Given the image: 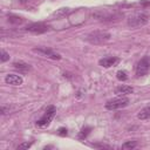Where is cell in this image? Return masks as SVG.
I'll return each mask as SVG.
<instances>
[{
	"mask_svg": "<svg viewBox=\"0 0 150 150\" xmlns=\"http://www.w3.org/2000/svg\"><path fill=\"white\" fill-rule=\"evenodd\" d=\"M150 69V56H143L136 64V74L138 76L145 75Z\"/></svg>",
	"mask_w": 150,
	"mask_h": 150,
	"instance_id": "5",
	"label": "cell"
},
{
	"mask_svg": "<svg viewBox=\"0 0 150 150\" xmlns=\"http://www.w3.org/2000/svg\"><path fill=\"white\" fill-rule=\"evenodd\" d=\"M128 104H129V98L128 97H125V96H118L116 98H112V100L107 101L105 108L108 110H116V109L124 108Z\"/></svg>",
	"mask_w": 150,
	"mask_h": 150,
	"instance_id": "3",
	"label": "cell"
},
{
	"mask_svg": "<svg viewBox=\"0 0 150 150\" xmlns=\"http://www.w3.org/2000/svg\"><path fill=\"white\" fill-rule=\"evenodd\" d=\"M7 60H9V54L8 53H6L4 49L1 50V56H0V61L1 62H6Z\"/></svg>",
	"mask_w": 150,
	"mask_h": 150,
	"instance_id": "17",
	"label": "cell"
},
{
	"mask_svg": "<svg viewBox=\"0 0 150 150\" xmlns=\"http://www.w3.org/2000/svg\"><path fill=\"white\" fill-rule=\"evenodd\" d=\"M25 30L27 32H30V33H38V34H41V33H45L48 30V26L43 22H33L28 26L25 27Z\"/></svg>",
	"mask_w": 150,
	"mask_h": 150,
	"instance_id": "7",
	"label": "cell"
},
{
	"mask_svg": "<svg viewBox=\"0 0 150 150\" xmlns=\"http://www.w3.org/2000/svg\"><path fill=\"white\" fill-rule=\"evenodd\" d=\"M117 62H118V59H117V57H114V56H107V57L101 59V60L98 61V64H100L101 67L109 68V67L115 66Z\"/></svg>",
	"mask_w": 150,
	"mask_h": 150,
	"instance_id": "9",
	"label": "cell"
},
{
	"mask_svg": "<svg viewBox=\"0 0 150 150\" xmlns=\"http://www.w3.org/2000/svg\"><path fill=\"white\" fill-rule=\"evenodd\" d=\"M137 146V142L136 141H127L122 144V149H134Z\"/></svg>",
	"mask_w": 150,
	"mask_h": 150,
	"instance_id": "13",
	"label": "cell"
},
{
	"mask_svg": "<svg viewBox=\"0 0 150 150\" xmlns=\"http://www.w3.org/2000/svg\"><path fill=\"white\" fill-rule=\"evenodd\" d=\"M110 38H111V35L109 33H107V32L95 30V32H91V33L87 34L84 36V40L88 41L91 45H101V43L107 42Z\"/></svg>",
	"mask_w": 150,
	"mask_h": 150,
	"instance_id": "2",
	"label": "cell"
},
{
	"mask_svg": "<svg viewBox=\"0 0 150 150\" xmlns=\"http://www.w3.org/2000/svg\"><path fill=\"white\" fill-rule=\"evenodd\" d=\"M33 52L34 53H38L45 57H48V59H53V60H60L61 59V55L59 53H56L55 50H53L52 48H48V47H38V48H33Z\"/></svg>",
	"mask_w": 150,
	"mask_h": 150,
	"instance_id": "6",
	"label": "cell"
},
{
	"mask_svg": "<svg viewBox=\"0 0 150 150\" xmlns=\"http://www.w3.org/2000/svg\"><path fill=\"white\" fill-rule=\"evenodd\" d=\"M90 130H91V128L90 127H87V128H83L82 130H81V132L79 134V138H86L88 135H89V132H90Z\"/></svg>",
	"mask_w": 150,
	"mask_h": 150,
	"instance_id": "14",
	"label": "cell"
},
{
	"mask_svg": "<svg viewBox=\"0 0 150 150\" xmlns=\"http://www.w3.org/2000/svg\"><path fill=\"white\" fill-rule=\"evenodd\" d=\"M5 82H6L7 84H12V86H20V84H22L23 80H22V77H21L20 75H16V74H8V75H6V77H5Z\"/></svg>",
	"mask_w": 150,
	"mask_h": 150,
	"instance_id": "8",
	"label": "cell"
},
{
	"mask_svg": "<svg viewBox=\"0 0 150 150\" xmlns=\"http://www.w3.org/2000/svg\"><path fill=\"white\" fill-rule=\"evenodd\" d=\"M55 112H56L55 107H54V105H49V107L46 109V111H45L43 116H42L40 120H38V121H36V124H38L39 127L48 125V124L50 123V121L53 120V117H54Z\"/></svg>",
	"mask_w": 150,
	"mask_h": 150,
	"instance_id": "4",
	"label": "cell"
},
{
	"mask_svg": "<svg viewBox=\"0 0 150 150\" xmlns=\"http://www.w3.org/2000/svg\"><path fill=\"white\" fill-rule=\"evenodd\" d=\"M30 145H32V143L30 142H25V143H21L19 146H18V150H22V149H28V148H30Z\"/></svg>",
	"mask_w": 150,
	"mask_h": 150,
	"instance_id": "18",
	"label": "cell"
},
{
	"mask_svg": "<svg viewBox=\"0 0 150 150\" xmlns=\"http://www.w3.org/2000/svg\"><path fill=\"white\" fill-rule=\"evenodd\" d=\"M8 21L9 22H12V23H21L22 22V19L21 18H19V16H14V15H9L8 16Z\"/></svg>",
	"mask_w": 150,
	"mask_h": 150,
	"instance_id": "16",
	"label": "cell"
},
{
	"mask_svg": "<svg viewBox=\"0 0 150 150\" xmlns=\"http://www.w3.org/2000/svg\"><path fill=\"white\" fill-rule=\"evenodd\" d=\"M13 67L15 69L21 70V71H28V70H30V66L28 63H26V62H22V61H15V62H13Z\"/></svg>",
	"mask_w": 150,
	"mask_h": 150,
	"instance_id": "11",
	"label": "cell"
},
{
	"mask_svg": "<svg viewBox=\"0 0 150 150\" xmlns=\"http://www.w3.org/2000/svg\"><path fill=\"white\" fill-rule=\"evenodd\" d=\"M57 134L60 135V136H67V129L66 128H59V130H57Z\"/></svg>",
	"mask_w": 150,
	"mask_h": 150,
	"instance_id": "19",
	"label": "cell"
},
{
	"mask_svg": "<svg viewBox=\"0 0 150 150\" xmlns=\"http://www.w3.org/2000/svg\"><path fill=\"white\" fill-rule=\"evenodd\" d=\"M116 77L120 80V81H125L128 79V75H127V71L124 70H118L116 73Z\"/></svg>",
	"mask_w": 150,
	"mask_h": 150,
	"instance_id": "15",
	"label": "cell"
},
{
	"mask_svg": "<svg viewBox=\"0 0 150 150\" xmlns=\"http://www.w3.org/2000/svg\"><path fill=\"white\" fill-rule=\"evenodd\" d=\"M149 20H150V15L148 13H144V12L135 13L128 18V26H130L132 28H138V27L146 25L149 22Z\"/></svg>",
	"mask_w": 150,
	"mask_h": 150,
	"instance_id": "1",
	"label": "cell"
},
{
	"mask_svg": "<svg viewBox=\"0 0 150 150\" xmlns=\"http://www.w3.org/2000/svg\"><path fill=\"white\" fill-rule=\"evenodd\" d=\"M134 93V89L132 87H129V86H120L115 89V94L118 95V96H125V95H129V94H132Z\"/></svg>",
	"mask_w": 150,
	"mask_h": 150,
	"instance_id": "10",
	"label": "cell"
},
{
	"mask_svg": "<svg viewBox=\"0 0 150 150\" xmlns=\"http://www.w3.org/2000/svg\"><path fill=\"white\" fill-rule=\"evenodd\" d=\"M137 118H139V120L150 118V105H146L143 109H141L138 111V114H137Z\"/></svg>",
	"mask_w": 150,
	"mask_h": 150,
	"instance_id": "12",
	"label": "cell"
}]
</instances>
